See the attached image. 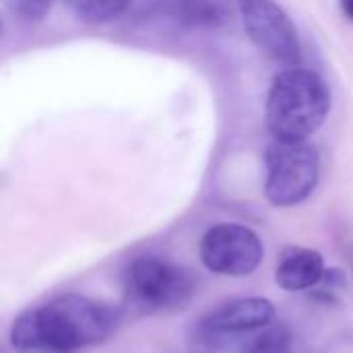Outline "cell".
Instances as JSON below:
<instances>
[{
	"mask_svg": "<svg viewBox=\"0 0 353 353\" xmlns=\"http://www.w3.org/2000/svg\"><path fill=\"white\" fill-rule=\"evenodd\" d=\"M244 353H294V333L285 323L273 321L256 331V337L246 345Z\"/></svg>",
	"mask_w": 353,
	"mask_h": 353,
	"instance_id": "cell-11",
	"label": "cell"
},
{
	"mask_svg": "<svg viewBox=\"0 0 353 353\" xmlns=\"http://www.w3.org/2000/svg\"><path fill=\"white\" fill-rule=\"evenodd\" d=\"M64 4L85 23L101 25L122 17L132 0H64Z\"/></svg>",
	"mask_w": 353,
	"mask_h": 353,
	"instance_id": "cell-10",
	"label": "cell"
},
{
	"mask_svg": "<svg viewBox=\"0 0 353 353\" xmlns=\"http://www.w3.org/2000/svg\"><path fill=\"white\" fill-rule=\"evenodd\" d=\"M339 4H341V10H343V14L353 21V0H339Z\"/></svg>",
	"mask_w": 353,
	"mask_h": 353,
	"instance_id": "cell-14",
	"label": "cell"
},
{
	"mask_svg": "<svg viewBox=\"0 0 353 353\" xmlns=\"http://www.w3.org/2000/svg\"><path fill=\"white\" fill-rule=\"evenodd\" d=\"M275 304L263 296L238 298L221 304L201 321V335L207 341H228L238 335L256 333L275 321Z\"/></svg>",
	"mask_w": 353,
	"mask_h": 353,
	"instance_id": "cell-7",
	"label": "cell"
},
{
	"mask_svg": "<svg viewBox=\"0 0 353 353\" xmlns=\"http://www.w3.org/2000/svg\"><path fill=\"white\" fill-rule=\"evenodd\" d=\"M234 0H178L176 14L188 27L215 29L230 19Z\"/></svg>",
	"mask_w": 353,
	"mask_h": 353,
	"instance_id": "cell-9",
	"label": "cell"
},
{
	"mask_svg": "<svg viewBox=\"0 0 353 353\" xmlns=\"http://www.w3.org/2000/svg\"><path fill=\"white\" fill-rule=\"evenodd\" d=\"M39 353H60V352H39Z\"/></svg>",
	"mask_w": 353,
	"mask_h": 353,
	"instance_id": "cell-15",
	"label": "cell"
},
{
	"mask_svg": "<svg viewBox=\"0 0 353 353\" xmlns=\"http://www.w3.org/2000/svg\"><path fill=\"white\" fill-rule=\"evenodd\" d=\"M10 6L19 17L27 21H39L48 14L52 0H10Z\"/></svg>",
	"mask_w": 353,
	"mask_h": 353,
	"instance_id": "cell-13",
	"label": "cell"
},
{
	"mask_svg": "<svg viewBox=\"0 0 353 353\" xmlns=\"http://www.w3.org/2000/svg\"><path fill=\"white\" fill-rule=\"evenodd\" d=\"M120 323V310L81 294H64L19 314L10 345L19 352L70 353L105 341Z\"/></svg>",
	"mask_w": 353,
	"mask_h": 353,
	"instance_id": "cell-1",
	"label": "cell"
},
{
	"mask_svg": "<svg viewBox=\"0 0 353 353\" xmlns=\"http://www.w3.org/2000/svg\"><path fill=\"white\" fill-rule=\"evenodd\" d=\"M238 10L244 31L267 56L288 66L302 62L298 29L275 0H238Z\"/></svg>",
	"mask_w": 353,
	"mask_h": 353,
	"instance_id": "cell-6",
	"label": "cell"
},
{
	"mask_svg": "<svg viewBox=\"0 0 353 353\" xmlns=\"http://www.w3.org/2000/svg\"><path fill=\"white\" fill-rule=\"evenodd\" d=\"M325 269L327 265L319 250L306 246H290L279 256L275 281L283 292L302 294L316 288V283L323 279Z\"/></svg>",
	"mask_w": 353,
	"mask_h": 353,
	"instance_id": "cell-8",
	"label": "cell"
},
{
	"mask_svg": "<svg viewBox=\"0 0 353 353\" xmlns=\"http://www.w3.org/2000/svg\"><path fill=\"white\" fill-rule=\"evenodd\" d=\"M196 290L192 271L161 256H137L124 271L126 300L143 312H165L184 308Z\"/></svg>",
	"mask_w": 353,
	"mask_h": 353,
	"instance_id": "cell-3",
	"label": "cell"
},
{
	"mask_svg": "<svg viewBox=\"0 0 353 353\" xmlns=\"http://www.w3.org/2000/svg\"><path fill=\"white\" fill-rule=\"evenodd\" d=\"M201 263L221 277H250L265 261L261 236L242 223H217L201 240Z\"/></svg>",
	"mask_w": 353,
	"mask_h": 353,
	"instance_id": "cell-5",
	"label": "cell"
},
{
	"mask_svg": "<svg viewBox=\"0 0 353 353\" xmlns=\"http://www.w3.org/2000/svg\"><path fill=\"white\" fill-rule=\"evenodd\" d=\"M265 194L275 207H296L310 199L321 178V159L308 141L273 139L265 153Z\"/></svg>",
	"mask_w": 353,
	"mask_h": 353,
	"instance_id": "cell-4",
	"label": "cell"
},
{
	"mask_svg": "<svg viewBox=\"0 0 353 353\" xmlns=\"http://www.w3.org/2000/svg\"><path fill=\"white\" fill-rule=\"evenodd\" d=\"M331 112V89L321 74L300 66L281 70L269 89L265 120L273 139L308 141Z\"/></svg>",
	"mask_w": 353,
	"mask_h": 353,
	"instance_id": "cell-2",
	"label": "cell"
},
{
	"mask_svg": "<svg viewBox=\"0 0 353 353\" xmlns=\"http://www.w3.org/2000/svg\"><path fill=\"white\" fill-rule=\"evenodd\" d=\"M347 290V277L341 269H325L323 279L316 283L314 288V296L321 302H329V304H337L343 296V292Z\"/></svg>",
	"mask_w": 353,
	"mask_h": 353,
	"instance_id": "cell-12",
	"label": "cell"
}]
</instances>
